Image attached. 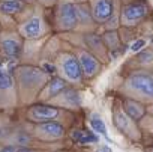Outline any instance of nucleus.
I'll return each mask as SVG.
<instances>
[{
	"instance_id": "nucleus-1",
	"label": "nucleus",
	"mask_w": 153,
	"mask_h": 152,
	"mask_svg": "<svg viewBox=\"0 0 153 152\" xmlns=\"http://www.w3.org/2000/svg\"><path fill=\"white\" fill-rule=\"evenodd\" d=\"M53 75L45 72L39 66L33 65H20L14 71V80L18 95V103L21 106L32 104L38 101L41 91L50 82Z\"/></svg>"
},
{
	"instance_id": "nucleus-2",
	"label": "nucleus",
	"mask_w": 153,
	"mask_h": 152,
	"mask_svg": "<svg viewBox=\"0 0 153 152\" xmlns=\"http://www.w3.org/2000/svg\"><path fill=\"white\" fill-rule=\"evenodd\" d=\"M120 92L125 98H131L143 104L153 103V74L149 71L131 72L125 79Z\"/></svg>"
},
{
	"instance_id": "nucleus-3",
	"label": "nucleus",
	"mask_w": 153,
	"mask_h": 152,
	"mask_svg": "<svg viewBox=\"0 0 153 152\" xmlns=\"http://www.w3.org/2000/svg\"><path fill=\"white\" fill-rule=\"evenodd\" d=\"M54 68H56V75L65 80L69 86L80 88L84 83L80 62L74 53L62 51L54 60Z\"/></svg>"
},
{
	"instance_id": "nucleus-4",
	"label": "nucleus",
	"mask_w": 153,
	"mask_h": 152,
	"mask_svg": "<svg viewBox=\"0 0 153 152\" xmlns=\"http://www.w3.org/2000/svg\"><path fill=\"white\" fill-rule=\"evenodd\" d=\"M27 121L30 124H42V122H62V124H69L74 119L72 112L57 109L54 106L45 104V103H38L33 104L27 109ZM68 127V125H66Z\"/></svg>"
},
{
	"instance_id": "nucleus-5",
	"label": "nucleus",
	"mask_w": 153,
	"mask_h": 152,
	"mask_svg": "<svg viewBox=\"0 0 153 152\" xmlns=\"http://www.w3.org/2000/svg\"><path fill=\"white\" fill-rule=\"evenodd\" d=\"M29 133L38 142L54 143V142H62L68 136V127L65 124H62V122L32 124V128H30Z\"/></svg>"
},
{
	"instance_id": "nucleus-6",
	"label": "nucleus",
	"mask_w": 153,
	"mask_h": 152,
	"mask_svg": "<svg viewBox=\"0 0 153 152\" xmlns=\"http://www.w3.org/2000/svg\"><path fill=\"white\" fill-rule=\"evenodd\" d=\"M78 27V15H76V3L69 0L59 2L56 9V29L62 32L75 30Z\"/></svg>"
},
{
	"instance_id": "nucleus-7",
	"label": "nucleus",
	"mask_w": 153,
	"mask_h": 152,
	"mask_svg": "<svg viewBox=\"0 0 153 152\" xmlns=\"http://www.w3.org/2000/svg\"><path fill=\"white\" fill-rule=\"evenodd\" d=\"M47 32H48V26H47L42 11L39 9H35V12L18 27V33L21 35V38L30 39V41L42 38Z\"/></svg>"
},
{
	"instance_id": "nucleus-8",
	"label": "nucleus",
	"mask_w": 153,
	"mask_h": 152,
	"mask_svg": "<svg viewBox=\"0 0 153 152\" xmlns=\"http://www.w3.org/2000/svg\"><path fill=\"white\" fill-rule=\"evenodd\" d=\"M45 104H50L57 109L68 110V112H76L83 106V92L78 88L68 86L66 89H63L59 95H56Z\"/></svg>"
},
{
	"instance_id": "nucleus-9",
	"label": "nucleus",
	"mask_w": 153,
	"mask_h": 152,
	"mask_svg": "<svg viewBox=\"0 0 153 152\" xmlns=\"http://www.w3.org/2000/svg\"><path fill=\"white\" fill-rule=\"evenodd\" d=\"M111 119H113V125L123 134L126 136L129 140L132 142H140L141 140V131L137 125V122L134 119H131L122 107L116 106L111 112Z\"/></svg>"
},
{
	"instance_id": "nucleus-10",
	"label": "nucleus",
	"mask_w": 153,
	"mask_h": 152,
	"mask_svg": "<svg viewBox=\"0 0 153 152\" xmlns=\"http://www.w3.org/2000/svg\"><path fill=\"white\" fill-rule=\"evenodd\" d=\"M18 104V95L14 75L0 69V109H11Z\"/></svg>"
},
{
	"instance_id": "nucleus-11",
	"label": "nucleus",
	"mask_w": 153,
	"mask_h": 152,
	"mask_svg": "<svg viewBox=\"0 0 153 152\" xmlns=\"http://www.w3.org/2000/svg\"><path fill=\"white\" fill-rule=\"evenodd\" d=\"M0 51L3 56L15 59L23 51V38L18 32L5 30L0 33Z\"/></svg>"
},
{
	"instance_id": "nucleus-12",
	"label": "nucleus",
	"mask_w": 153,
	"mask_h": 152,
	"mask_svg": "<svg viewBox=\"0 0 153 152\" xmlns=\"http://www.w3.org/2000/svg\"><path fill=\"white\" fill-rule=\"evenodd\" d=\"M75 56H76V59H78V62H80V68H81L84 80L95 79L96 75L102 71L101 62L92 53H89L86 48H78L76 53H75Z\"/></svg>"
},
{
	"instance_id": "nucleus-13",
	"label": "nucleus",
	"mask_w": 153,
	"mask_h": 152,
	"mask_svg": "<svg viewBox=\"0 0 153 152\" xmlns=\"http://www.w3.org/2000/svg\"><path fill=\"white\" fill-rule=\"evenodd\" d=\"M147 12H149V9H147V6L144 3H141V2L129 3V5L122 8L120 23L125 27H134V26H137L138 23H141L146 18Z\"/></svg>"
},
{
	"instance_id": "nucleus-14",
	"label": "nucleus",
	"mask_w": 153,
	"mask_h": 152,
	"mask_svg": "<svg viewBox=\"0 0 153 152\" xmlns=\"http://www.w3.org/2000/svg\"><path fill=\"white\" fill-rule=\"evenodd\" d=\"M90 2V12L95 23H105L114 14V3L113 0H89Z\"/></svg>"
},
{
	"instance_id": "nucleus-15",
	"label": "nucleus",
	"mask_w": 153,
	"mask_h": 152,
	"mask_svg": "<svg viewBox=\"0 0 153 152\" xmlns=\"http://www.w3.org/2000/svg\"><path fill=\"white\" fill-rule=\"evenodd\" d=\"M84 42H86L87 51L92 53L98 60L108 62V48L105 47L101 36H98L95 33H87V35H84Z\"/></svg>"
},
{
	"instance_id": "nucleus-16",
	"label": "nucleus",
	"mask_w": 153,
	"mask_h": 152,
	"mask_svg": "<svg viewBox=\"0 0 153 152\" xmlns=\"http://www.w3.org/2000/svg\"><path fill=\"white\" fill-rule=\"evenodd\" d=\"M69 85L65 80H62L60 77H57V75H53V77L50 79V82L45 85V88L41 91V94L38 97V101L39 103H48L51 98H54L56 95H59Z\"/></svg>"
},
{
	"instance_id": "nucleus-17",
	"label": "nucleus",
	"mask_w": 153,
	"mask_h": 152,
	"mask_svg": "<svg viewBox=\"0 0 153 152\" xmlns=\"http://www.w3.org/2000/svg\"><path fill=\"white\" fill-rule=\"evenodd\" d=\"M122 109L123 112L131 118L134 119L135 122L143 119L144 115H146V106L140 101H135V100H131V98H125L122 101Z\"/></svg>"
},
{
	"instance_id": "nucleus-18",
	"label": "nucleus",
	"mask_w": 153,
	"mask_h": 152,
	"mask_svg": "<svg viewBox=\"0 0 153 152\" xmlns=\"http://www.w3.org/2000/svg\"><path fill=\"white\" fill-rule=\"evenodd\" d=\"M76 15H78V26L90 27L92 23H95L87 3H76Z\"/></svg>"
},
{
	"instance_id": "nucleus-19",
	"label": "nucleus",
	"mask_w": 153,
	"mask_h": 152,
	"mask_svg": "<svg viewBox=\"0 0 153 152\" xmlns=\"http://www.w3.org/2000/svg\"><path fill=\"white\" fill-rule=\"evenodd\" d=\"M24 8L23 0H2L0 2V12L6 15H15Z\"/></svg>"
},
{
	"instance_id": "nucleus-20",
	"label": "nucleus",
	"mask_w": 153,
	"mask_h": 152,
	"mask_svg": "<svg viewBox=\"0 0 153 152\" xmlns=\"http://www.w3.org/2000/svg\"><path fill=\"white\" fill-rule=\"evenodd\" d=\"M89 124H90V127L93 128L95 133H98V134L104 136L107 140H110L108 131H107V125H105V122H104V119H102V116L99 113H96V112L90 113L89 115Z\"/></svg>"
},
{
	"instance_id": "nucleus-21",
	"label": "nucleus",
	"mask_w": 153,
	"mask_h": 152,
	"mask_svg": "<svg viewBox=\"0 0 153 152\" xmlns=\"http://www.w3.org/2000/svg\"><path fill=\"white\" fill-rule=\"evenodd\" d=\"M102 41H104V44H105V47H107L108 50L116 51V50H119V47H120V39H119V35H117L116 30H108L107 33H104Z\"/></svg>"
},
{
	"instance_id": "nucleus-22",
	"label": "nucleus",
	"mask_w": 153,
	"mask_h": 152,
	"mask_svg": "<svg viewBox=\"0 0 153 152\" xmlns=\"http://www.w3.org/2000/svg\"><path fill=\"white\" fill-rule=\"evenodd\" d=\"M72 137H74V140H76V142L81 143V145H86V143H96V142H98V137H96L93 133L81 131V130L74 131Z\"/></svg>"
},
{
	"instance_id": "nucleus-23",
	"label": "nucleus",
	"mask_w": 153,
	"mask_h": 152,
	"mask_svg": "<svg viewBox=\"0 0 153 152\" xmlns=\"http://www.w3.org/2000/svg\"><path fill=\"white\" fill-rule=\"evenodd\" d=\"M137 60H138V63H143V65H152L153 63V50L140 51V54L137 56Z\"/></svg>"
},
{
	"instance_id": "nucleus-24",
	"label": "nucleus",
	"mask_w": 153,
	"mask_h": 152,
	"mask_svg": "<svg viewBox=\"0 0 153 152\" xmlns=\"http://www.w3.org/2000/svg\"><path fill=\"white\" fill-rule=\"evenodd\" d=\"M146 45V41L144 39H138V41H135L132 45H131V50L134 51V53H137V51H141V48Z\"/></svg>"
},
{
	"instance_id": "nucleus-25",
	"label": "nucleus",
	"mask_w": 153,
	"mask_h": 152,
	"mask_svg": "<svg viewBox=\"0 0 153 152\" xmlns=\"http://www.w3.org/2000/svg\"><path fill=\"white\" fill-rule=\"evenodd\" d=\"M38 2H39V5H42L45 8H51L56 3H59V0H38Z\"/></svg>"
},
{
	"instance_id": "nucleus-26",
	"label": "nucleus",
	"mask_w": 153,
	"mask_h": 152,
	"mask_svg": "<svg viewBox=\"0 0 153 152\" xmlns=\"http://www.w3.org/2000/svg\"><path fill=\"white\" fill-rule=\"evenodd\" d=\"M17 151H18V148L14 145H3L0 148V152H17Z\"/></svg>"
},
{
	"instance_id": "nucleus-27",
	"label": "nucleus",
	"mask_w": 153,
	"mask_h": 152,
	"mask_svg": "<svg viewBox=\"0 0 153 152\" xmlns=\"http://www.w3.org/2000/svg\"><path fill=\"white\" fill-rule=\"evenodd\" d=\"M17 152H39V151H36L33 148H18Z\"/></svg>"
},
{
	"instance_id": "nucleus-28",
	"label": "nucleus",
	"mask_w": 153,
	"mask_h": 152,
	"mask_svg": "<svg viewBox=\"0 0 153 152\" xmlns=\"http://www.w3.org/2000/svg\"><path fill=\"white\" fill-rule=\"evenodd\" d=\"M89 0H74V3H87Z\"/></svg>"
},
{
	"instance_id": "nucleus-29",
	"label": "nucleus",
	"mask_w": 153,
	"mask_h": 152,
	"mask_svg": "<svg viewBox=\"0 0 153 152\" xmlns=\"http://www.w3.org/2000/svg\"><path fill=\"white\" fill-rule=\"evenodd\" d=\"M99 152H108V151H99Z\"/></svg>"
},
{
	"instance_id": "nucleus-30",
	"label": "nucleus",
	"mask_w": 153,
	"mask_h": 152,
	"mask_svg": "<svg viewBox=\"0 0 153 152\" xmlns=\"http://www.w3.org/2000/svg\"><path fill=\"white\" fill-rule=\"evenodd\" d=\"M152 48H153V44H152Z\"/></svg>"
}]
</instances>
